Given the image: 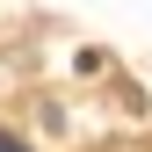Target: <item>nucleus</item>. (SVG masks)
<instances>
[{"instance_id":"1","label":"nucleus","mask_w":152,"mask_h":152,"mask_svg":"<svg viewBox=\"0 0 152 152\" xmlns=\"http://www.w3.org/2000/svg\"><path fill=\"white\" fill-rule=\"evenodd\" d=\"M0 152H22V145H15V138H0Z\"/></svg>"}]
</instances>
